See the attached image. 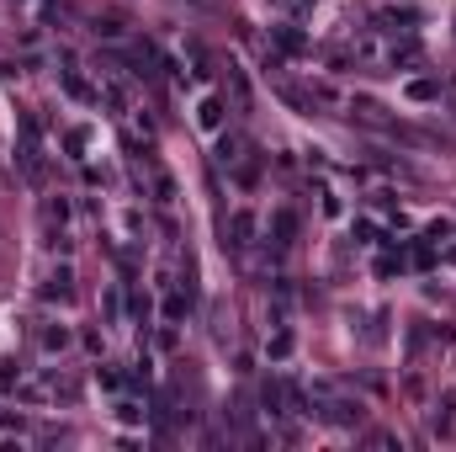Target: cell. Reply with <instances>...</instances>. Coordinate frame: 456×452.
<instances>
[{"mask_svg":"<svg viewBox=\"0 0 456 452\" xmlns=\"http://www.w3.org/2000/svg\"><path fill=\"white\" fill-rule=\"evenodd\" d=\"M265 351H271V362H281V357H292V335L281 330V335H276V341H271V346H265Z\"/></svg>","mask_w":456,"mask_h":452,"instance_id":"5","label":"cell"},{"mask_svg":"<svg viewBox=\"0 0 456 452\" xmlns=\"http://www.w3.org/2000/svg\"><path fill=\"white\" fill-rule=\"evenodd\" d=\"M186 308H191V304H186V298H180V293H176V298H170V304H165V314H170V319H180V314H186Z\"/></svg>","mask_w":456,"mask_h":452,"instance_id":"8","label":"cell"},{"mask_svg":"<svg viewBox=\"0 0 456 452\" xmlns=\"http://www.w3.org/2000/svg\"><path fill=\"white\" fill-rule=\"evenodd\" d=\"M271 234H276V245H287V240L298 234V218H292V207H276V213H271Z\"/></svg>","mask_w":456,"mask_h":452,"instance_id":"1","label":"cell"},{"mask_svg":"<svg viewBox=\"0 0 456 452\" xmlns=\"http://www.w3.org/2000/svg\"><path fill=\"white\" fill-rule=\"evenodd\" d=\"M197 123H202V128H213V133H218V128H223V102H218V96H207V102H202Z\"/></svg>","mask_w":456,"mask_h":452,"instance_id":"2","label":"cell"},{"mask_svg":"<svg viewBox=\"0 0 456 452\" xmlns=\"http://www.w3.org/2000/svg\"><path fill=\"white\" fill-rule=\"evenodd\" d=\"M64 341H69V330H64V325H53V330H43V346H48V351H59Z\"/></svg>","mask_w":456,"mask_h":452,"instance_id":"6","label":"cell"},{"mask_svg":"<svg viewBox=\"0 0 456 452\" xmlns=\"http://www.w3.org/2000/svg\"><path fill=\"white\" fill-rule=\"evenodd\" d=\"M276 43L287 48V54H302V32L298 27H276Z\"/></svg>","mask_w":456,"mask_h":452,"instance_id":"3","label":"cell"},{"mask_svg":"<svg viewBox=\"0 0 456 452\" xmlns=\"http://www.w3.org/2000/svg\"><path fill=\"white\" fill-rule=\"evenodd\" d=\"M250 229H255V218H250V213H234V245L250 240Z\"/></svg>","mask_w":456,"mask_h":452,"instance_id":"4","label":"cell"},{"mask_svg":"<svg viewBox=\"0 0 456 452\" xmlns=\"http://www.w3.org/2000/svg\"><path fill=\"white\" fill-rule=\"evenodd\" d=\"M409 96H414V102H424V96H435V80H414V85H409Z\"/></svg>","mask_w":456,"mask_h":452,"instance_id":"7","label":"cell"}]
</instances>
